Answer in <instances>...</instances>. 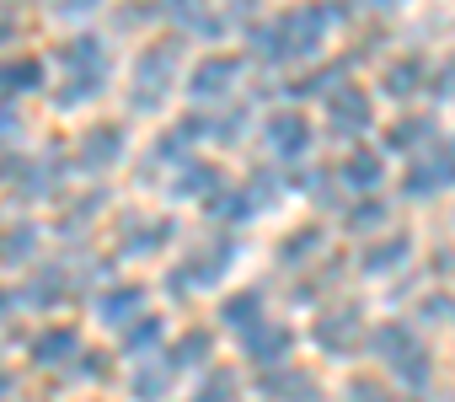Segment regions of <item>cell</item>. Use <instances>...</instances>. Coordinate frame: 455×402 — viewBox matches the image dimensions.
Returning a JSON list of instances; mask_svg holds the SVG:
<instances>
[{"instance_id":"obj_13","label":"cell","mask_w":455,"mask_h":402,"mask_svg":"<svg viewBox=\"0 0 455 402\" xmlns=\"http://www.w3.org/2000/svg\"><path fill=\"white\" fill-rule=\"evenodd\" d=\"M166 386H172V359H166V365H145L140 381H134V397H140V402H156Z\"/></svg>"},{"instance_id":"obj_17","label":"cell","mask_w":455,"mask_h":402,"mask_svg":"<svg viewBox=\"0 0 455 402\" xmlns=\"http://www.w3.org/2000/svg\"><path fill=\"white\" fill-rule=\"evenodd\" d=\"M418 70H423V65H418V60H407V65H396V70H391V76H386V92H391V97H407V92H412V86H418V81H423V76H418Z\"/></svg>"},{"instance_id":"obj_1","label":"cell","mask_w":455,"mask_h":402,"mask_svg":"<svg viewBox=\"0 0 455 402\" xmlns=\"http://www.w3.org/2000/svg\"><path fill=\"white\" fill-rule=\"evenodd\" d=\"M322 28H327V12H322V6H300V12H290V17L274 28V38H279V60H290V54H311V49L322 44Z\"/></svg>"},{"instance_id":"obj_24","label":"cell","mask_w":455,"mask_h":402,"mask_svg":"<svg viewBox=\"0 0 455 402\" xmlns=\"http://www.w3.org/2000/svg\"><path fill=\"white\" fill-rule=\"evenodd\" d=\"M418 134H423V140H428V134H434V124H428V118H412V124H402V129H391V145H396V150H402V145H412V140H418Z\"/></svg>"},{"instance_id":"obj_20","label":"cell","mask_w":455,"mask_h":402,"mask_svg":"<svg viewBox=\"0 0 455 402\" xmlns=\"http://www.w3.org/2000/svg\"><path fill=\"white\" fill-rule=\"evenodd\" d=\"M214 182H220V172H214V166H193V172L177 182V193H209Z\"/></svg>"},{"instance_id":"obj_2","label":"cell","mask_w":455,"mask_h":402,"mask_svg":"<svg viewBox=\"0 0 455 402\" xmlns=\"http://www.w3.org/2000/svg\"><path fill=\"white\" fill-rule=\"evenodd\" d=\"M172 65H177V44H150L145 54H140V65H134V81H140V92H134V102L140 108H156L161 97V86H166V76H172Z\"/></svg>"},{"instance_id":"obj_28","label":"cell","mask_w":455,"mask_h":402,"mask_svg":"<svg viewBox=\"0 0 455 402\" xmlns=\"http://www.w3.org/2000/svg\"><path fill=\"white\" fill-rule=\"evenodd\" d=\"M193 6H198V0H166V17L182 22V17H193Z\"/></svg>"},{"instance_id":"obj_6","label":"cell","mask_w":455,"mask_h":402,"mask_svg":"<svg viewBox=\"0 0 455 402\" xmlns=\"http://www.w3.org/2000/svg\"><path fill=\"white\" fill-rule=\"evenodd\" d=\"M118 150H124V134H118L113 124H97V129L81 140V166H108Z\"/></svg>"},{"instance_id":"obj_19","label":"cell","mask_w":455,"mask_h":402,"mask_svg":"<svg viewBox=\"0 0 455 402\" xmlns=\"http://www.w3.org/2000/svg\"><path fill=\"white\" fill-rule=\"evenodd\" d=\"M380 221H386V205H375V198H359V210L348 215L354 231H370V226H380Z\"/></svg>"},{"instance_id":"obj_14","label":"cell","mask_w":455,"mask_h":402,"mask_svg":"<svg viewBox=\"0 0 455 402\" xmlns=\"http://www.w3.org/2000/svg\"><path fill=\"white\" fill-rule=\"evenodd\" d=\"M418 343H412V333L407 327H380L375 333V354H386V359H407Z\"/></svg>"},{"instance_id":"obj_3","label":"cell","mask_w":455,"mask_h":402,"mask_svg":"<svg viewBox=\"0 0 455 402\" xmlns=\"http://www.w3.org/2000/svg\"><path fill=\"white\" fill-rule=\"evenodd\" d=\"M268 140H274V150L284 161H300L311 150V124L300 113H279V118H268Z\"/></svg>"},{"instance_id":"obj_16","label":"cell","mask_w":455,"mask_h":402,"mask_svg":"<svg viewBox=\"0 0 455 402\" xmlns=\"http://www.w3.org/2000/svg\"><path fill=\"white\" fill-rule=\"evenodd\" d=\"M134 311H140V290H129V285L102 301V317H108V322H124V317H134Z\"/></svg>"},{"instance_id":"obj_26","label":"cell","mask_w":455,"mask_h":402,"mask_svg":"<svg viewBox=\"0 0 455 402\" xmlns=\"http://www.w3.org/2000/svg\"><path fill=\"white\" fill-rule=\"evenodd\" d=\"M156 338H161V322H150V317H145V322H134V327H129V349H150V343H156Z\"/></svg>"},{"instance_id":"obj_10","label":"cell","mask_w":455,"mask_h":402,"mask_svg":"<svg viewBox=\"0 0 455 402\" xmlns=\"http://www.w3.org/2000/svg\"><path fill=\"white\" fill-rule=\"evenodd\" d=\"M407 247H412L407 237H391V242H380V247H370V253H364V269H370V274H386V269L407 263Z\"/></svg>"},{"instance_id":"obj_15","label":"cell","mask_w":455,"mask_h":402,"mask_svg":"<svg viewBox=\"0 0 455 402\" xmlns=\"http://www.w3.org/2000/svg\"><path fill=\"white\" fill-rule=\"evenodd\" d=\"M70 349H76V333H65V327H54L49 338H38V343H33V359H38V365H54V359H65Z\"/></svg>"},{"instance_id":"obj_23","label":"cell","mask_w":455,"mask_h":402,"mask_svg":"<svg viewBox=\"0 0 455 402\" xmlns=\"http://www.w3.org/2000/svg\"><path fill=\"white\" fill-rule=\"evenodd\" d=\"M396 365H402V381H407V386H423V381H428V354H418V349H412V354H407V359H396Z\"/></svg>"},{"instance_id":"obj_30","label":"cell","mask_w":455,"mask_h":402,"mask_svg":"<svg viewBox=\"0 0 455 402\" xmlns=\"http://www.w3.org/2000/svg\"><path fill=\"white\" fill-rule=\"evenodd\" d=\"M12 129H17V113H12L6 102H0V134H12Z\"/></svg>"},{"instance_id":"obj_18","label":"cell","mask_w":455,"mask_h":402,"mask_svg":"<svg viewBox=\"0 0 455 402\" xmlns=\"http://www.w3.org/2000/svg\"><path fill=\"white\" fill-rule=\"evenodd\" d=\"M263 311V295L252 290V295H236V301H225V322H247V317H258Z\"/></svg>"},{"instance_id":"obj_11","label":"cell","mask_w":455,"mask_h":402,"mask_svg":"<svg viewBox=\"0 0 455 402\" xmlns=\"http://www.w3.org/2000/svg\"><path fill=\"white\" fill-rule=\"evenodd\" d=\"M380 172H386V161H380V156H370V150L348 156V166H343V177H348L354 188H375V182H380Z\"/></svg>"},{"instance_id":"obj_22","label":"cell","mask_w":455,"mask_h":402,"mask_svg":"<svg viewBox=\"0 0 455 402\" xmlns=\"http://www.w3.org/2000/svg\"><path fill=\"white\" fill-rule=\"evenodd\" d=\"M209 354V333H188L182 338V349H177V359L172 365H193V359H204Z\"/></svg>"},{"instance_id":"obj_7","label":"cell","mask_w":455,"mask_h":402,"mask_svg":"<svg viewBox=\"0 0 455 402\" xmlns=\"http://www.w3.org/2000/svg\"><path fill=\"white\" fill-rule=\"evenodd\" d=\"M65 65L76 70V76H108V65H102V38H76V44H65Z\"/></svg>"},{"instance_id":"obj_33","label":"cell","mask_w":455,"mask_h":402,"mask_svg":"<svg viewBox=\"0 0 455 402\" xmlns=\"http://www.w3.org/2000/svg\"><path fill=\"white\" fill-rule=\"evenodd\" d=\"M6 386H12V381H6V375H0V397H6Z\"/></svg>"},{"instance_id":"obj_35","label":"cell","mask_w":455,"mask_h":402,"mask_svg":"<svg viewBox=\"0 0 455 402\" xmlns=\"http://www.w3.org/2000/svg\"><path fill=\"white\" fill-rule=\"evenodd\" d=\"M0 44H6V28H0Z\"/></svg>"},{"instance_id":"obj_5","label":"cell","mask_w":455,"mask_h":402,"mask_svg":"<svg viewBox=\"0 0 455 402\" xmlns=\"http://www.w3.org/2000/svg\"><path fill=\"white\" fill-rule=\"evenodd\" d=\"M236 70H242V65H236L231 54H214V60H204V65L193 70V97H220L225 86L236 81Z\"/></svg>"},{"instance_id":"obj_9","label":"cell","mask_w":455,"mask_h":402,"mask_svg":"<svg viewBox=\"0 0 455 402\" xmlns=\"http://www.w3.org/2000/svg\"><path fill=\"white\" fill-rule=\"evenodd\" d=\"M44 86V65L38 60H12V65H0V92H33Z\"/></svg>"},{"instance_id":"obj_32","label":"cell","mask_w":455,"mask_h":402,"mask_svg":"<svg viewBox=\"0 0 455 402\" xmlns=\"http://www.w3.org/2000/svg\"><path fill=\"white\" fill-rule=\"evenodd\" d=\"M375 6H402V0H375Z\"/></svg>"},{"instance_id":"obj_31","label":"cell","mask_w":455,"mask_h":402,"mask_svg":"<svg viewBox=\"0 0 455 402\" xmlns=\"http://www.w3.org/2000/svg\"><path fill=\"white\" fill-rule=\"evenodd\" d=\"M97 0H60V12H92Z\"/></svg>"},{"instance_id":"obj_34","label":"cell","mask_w":455,"mask_h":402,"mask_svg":"<svg viewBox=\"0 0 455 402\" xmlns=\"http://www.w3.org/2000/svg\"><path fill=\"white\" fill-rule=\"evenodd\" d=\"M0 311H6V295H0Z\"/></svg>"},{"instance_id":"obj_29","label":"cell","mask_w":455,"mask_h":402,"mask_svg":"<svg viewBox=\"0 0 455 402\" xmlns=\"http://www.w3.org/2000/svg\"><path fill=\"white\" fill-rule=\"evenodd\" d=\"M439 177L455 182V140H450V150H444V161H439Z\"/></svg>"},{"instance_id":"obj_27","label":"cell","mask_w":455,"mask_h":402,"mask_svg":"<svg viewBox=\"0 0 455 402\" xmlns=\"http://www.w3.org/2000/svg\"><path fill=\"white\" fill-rule=\"evenodd\" d=\"M348 402H391V397H386L380 386H370V381H354V386H348Z\"/></svg>"},{"instance_id":"obj_25","label":"cell","mask_w":455,"mask_h":402,"mask_svg":"<svg viewBox=\"0 0 455 402\" xmlns=\"http://www.w3.org/2000/svg\"><path fill=\"white\" fill-rule=\"evenodd\" d=\"M311 247H316V231H300V237H290V242H284V263H300V258H311Z\"/></svg>"},{"instance_id":"obj_12","label":"cell","mask_w":455,"mask_h":402,"mask_svg":"<svg viewBox=\"0 0 455 402\" xmlns=\"http://www.w3.org/2000/svg\"><path fill=\"white\" fill-rule=\"evenodd\" d=\"M354 322H359V311H354V306H348L343 317H322V327H316L322 349H332V354H338V349H348V327H354Z\"/></svg>"},{"instance_id":"obj_8","label":"cell","mask_w":455,"mask_h":402,"mask_svg":"<svg viewBox=\"0 0 455 402\" xmlns=\"http://www.w3.org/2000/svg\"><path fill=\"white\" fill-rule=\"evenodd\" d=\"M242 343H247V354H252V359H279V354L295 343V333H290V327H247V338H242Z\"/></svg>"},{"instance_id":"obj_21","label":"cell","mask_w":455,"mask_h":402,"mask_svg":"<svg viewBox=\"0 0 455 402\" xmlns=\"http://www.w3.org/2000/svg\"><path fill=\"white\" fill-rule=\"evenodd\" d=\"M439 182H444L439 166H412V172H407V193H412V198H418V193H434Z\"/></svg>"},{"instance_id":"obj_4","label":"cell","mask_w":455,"mask_h":402,"mask_svg":"<svg viewBox=\"0 0 455 402\" xmlns=\"http://www.w3.org/2000/svg\"><path fill=\"white\" fill-rule=\"evenodd\" d=\"M327 108H332V129H338V134H359V129L370 124V97H364L359 86H338V97H332Z\"/></svg>"}]
</instances>
